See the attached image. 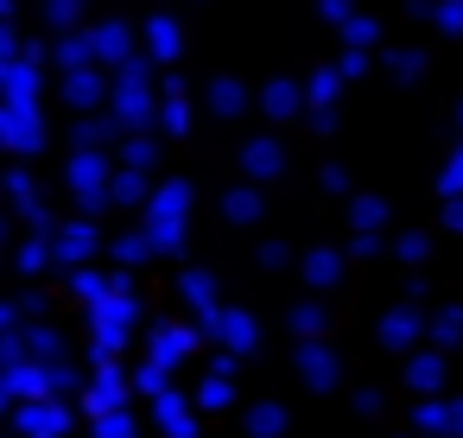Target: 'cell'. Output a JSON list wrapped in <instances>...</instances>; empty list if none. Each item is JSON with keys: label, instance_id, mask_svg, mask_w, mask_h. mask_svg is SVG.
Returning <instances> with one entry per match:
<instances>
[{"label": "cell", "instance_id": "1", "mask_svg": "<svg viewBox=\"0 0 463 438\" xmlns=\"http://www.w3.org/2000/svg\"><path fill=\"white\" fill-rule=\"evenodd\" d=\"M109 121L128 134H159V83H153V58L134 52L109 71Z\"/></svg>", "mask_w": 463, "mask_h": 438}, {"label": "cell", "instance_id": "2", "mask_svg": "<svg viewBox=\"0 0 463 438\" xmlns=\"http://www.w3.org/2000/svg\"><path fill=\"white\" fill-rule=\"evenodd\" d=\"M184 210H191V178H165V185H153V197H146V223H140V235H146L153 254H178V248H184Z\"/></svg>", "mask_w": 463, "mask_h": 438}, {"label": "cell", "instance_id": "3", "mask_svg": "<svg viewBox=\"0 0 463 438\" xmlns=\"http://www.w3.org/2000/svg\"><path fill=\"white\" fill-rule=\"evenodd\" d=\"M64 178H71V197L83 210V223L109 204V178H115V153L109 147H77L71 140V159H64Z\"/></svg>", "mask_w": 463, "mask_h": 438}, {"label": "cell", "instance_id": "4", "mask_svg": "<svg viewBox=\"0 0 463 438\" xmlns=\"http://www.w3.org/2000/svg\"><path fill=\"white\" fill-rule=\"evenodd\" d=\"M0 147H7L14 159H39L45 153V109L33 102H0Z\"/></svg>", "mask_w": 463, "mask_h": 438}, {"label": "cell", "instance_id": "5", "mask_svg": "<svg viewBox=\"0 0 463 438\" xmlns=\"http://www.w3.org/2000/svg\"><path fill=\"white\" fill-rule=\"evenodd\" d=\"M90 33V52H96V71H115L121 58H134L140 45H134V26L128 20H96V26H83Z\"/></svg>", "mask_w": 463, "mask_h": 438}, {"label": "cell", "instance_id": "6", "mask_svg": "<svg viewBox=\"0 0 463 438\" xmlns=\"http://www.w3.org/2000/svg\"><path fill=\"white\" fill-rule=\"evenodd\" d=\"M7 197H14V210L39 229V242H52V210H45V197H39V185H33V172H26V166H14V172H7Z\"/></svg>", "mask_w": 463, "mask_h": 438}, {"label": "cell", "instance_id": "7", "mask_svg": "<svg viewBox=\"0 0 463 438\" xmlns=\"http://www.w3.org/2000/svg\"><path fill=\"white\" fill-rule=\"evenodd\" d=\"M64 109L102 115V109H109V71H71V77H64Z\"/></svg>", "mask_w": 463, "mask_h": 438}, {"label": "cell", "instance_id": "8", "mask_svg": "<svg viewBox=\"0 0 463 438\" xmlns=\"http://www.w3.org/2000/svg\"><path fill=\"white\" fill-rule=\"evenodd\" d=\"M241 172H248V185H260V178H279V172H286V147H279L273 134H254V140L241 147Z\"/></svg>", "mask_w": 463, "mask_h": 438}, {"label": "cell", "instance_id": "9", "mask_svg": "<svg viewBox=\"0 0 463 438\" xmlns=\"http://www.w3.org/2000/svg\"><path fill=\"white\" fill-rule=\"evenodd\" d=\"M178 45H184L178 20L153 14V20H146V58H153V71H172V64H178Z\"/></svg>", "mask_w": 463, "mask_h": 438}, {"label": "cell", "instance_id": "10", "mask_svg": "<svg viewBox=\"0 0 463 438\" xmlns=\"http://www.w3.org/2000/svg\"><path fill=\"white\" fill-rule=\"evenodd\" d=\"M203 102L216 109V121H235V115H248V83L222 71V77H210V83H203Z\"/></svg>", "mask_w": 463, "mask_h": 438}, {"label": "cell", "instance_id": "11", "mask_svg": "<svg viewBox=\"0 0 463 438\" xmlns=\"http://www.w3.org/2000/svg\"><path fill=\"white\" fill-rule=\"evenodd\" d=\"M159 121H165V134H172V140H184V134H191V96H184L178 71H165V90H159Z\"/></svg>", "mask_w": 463, "mask_h": 438}, {"label": "cell", "instance_id": "12", "mask_svg": "<svg viewBox=\"0 0 463 438\" xmlns=\"http://www.w3.org/2000/svg\"><path fill=\"white\" fill-rule=\"evenodd\" d=\"M260 109H267V121H292V115H305V90H298L292 77H267Z\"/></svg>", "mask_w": 463, "mask_h": 438}, {"label": "cell", "instance_id": "13", "mask_svg": "<svg viewBox=\"0 0 463 438\" xmlns=\"http://www.w3.org/2000/svg\"><path fill=\"white\" fill-rule=\"evenodd\" d=\"M45 248H52L58 261H90V254H96V223H83V216H77V223L52 229V242H45Z\"/></svg>", "mask_w": 463, "mask_h": 438}, {"label": "cell", "instance_id": "14", "mask_svg": "<svg viewBox=\"0 0 463 438\" xmlns=\"http://www.w3.org/2000/svg\"><path fill=\"white\" fill-rule=\"evenodd\" d=\"M52 64H58V77H71V71H96V52H90V33H64V39L52 45Z\"/></svg>", "mask_w": 463, "mask_h": 438}, {"label": "cell", "instance_id": "15", "mask_svg": "<svg viewBox=\"0 0 463 438\" xmlns=\"http://www.w3.org/2000/svg\"><path fill=\"white\" fill-rule=\"evenodd\" d=\"M298 90H305V109H311V115H324V109H336V96H343V77H336L330 64H317V71H311Z\"/></svg>", "mask_w": 463, "mask_h": 438}, {"label": "cell", "instance_id": "16", "mask_svg": "<svg viewBox=\"0 0 463 438\" xmlns=\"http://www.w3.org/2000/svg\"><path fill=\"white\" fill-rule=\"evenodd\" d=\"M115 159H121V172H140V178H146V172L159 166V134H128V140L115 147Z\"/></svg>", "mask_w": 463, "mask_h": 438}, {"label": "cell", "instance_id": "17", "mask_svg": "<svg viewBox=\"0 0 463 438\" xmlns=\"http://www.w3.org/2000/svg\"><path fill=\"white\" fill-rule=\"evenodd\" d=\"M45 96V64H14V77H7V90H0V102H39Z\"/></svg>", "mask_w": 463, "mask_h": 438}, {"label": "cell", "instance_id": "18", "mask_svg": "<svg viewBox=\"0 0 463 438\" xmlns=\"http://www.w3.org/2000/svg\"><path fill=\"white\" fill-rule=\"evenodd\" d=\"M83 14H90V0H39V20L64 39V33H83Z\"/></svg>", "mask_w": 463, "mask_h": 438}, {"label": "cell", "instance_id": "19", "mask_svg": "<svg viewBox=\"0 0 463 438\" xmlns=\"http://www.w3.org/2000/svg\"><path fill=\"white\" fill-rule=\"evenodd\" d=\"M191 343H197V337H191L184 324H159V330H153V368H159V362L172 368V362H178V356H184Z\"/></svg>", "mask_w": 463, "mask_h": 438}, {"label": "cell", "instance_id": "20", "mask_svg": "<svg viewBox=\"0 0 463 438\" xmlns=\"http://www.w3.org/2000/svg\"><path fill=\"white\" fill-rule=\"evenodd\" d=\"M298 368H305L311 387H330V381H336V356H330L324 343H305V349H298Z\"/></svg>", "mask_w": 463, "mask_h": 438}, {"label": "cell", "instance_id": "21", "mask_svg": "<svg viewBox=\"0 0 463 438\" xmlns=\"http://www.w3.org/2000/svg\"><path fill=\"white\" fill-rule=\"evenodd\" d=\"M336 33H343V52H374V45H381V20H374V14H355V20L336 26Z\"/></svg>", "mask_w": 463, "mask_h": 438}, {"label": "cell", "instance_id": "22", "mask_svg": "<svg viewBox=\"0 0 463 438\" xmlns=\"http://www.w3.org/2000/svg\"><path fill=\"white\" fill-rule=\"evenodd\" d=\"M349 223H355V235H381V223H387V204L381 197H349Z\"/></svg>", "mask_w": 463, "mask_h": 438}, {"label": "cell", "instance_id": "23", "mask_svg": "<svg viewBox=\"0 0 463 438\" xmlns=\"http://www.w3.org/2000/svg\"><path fill=\"white\" fill-rule=\"evenodd\" d=\"M210 330H222V343L229 349H254V318L248 311H216V324Z\"/></svg>", "mask_w": 463, "mask_h": 438}, {"label": "cell", "instance_id": "24", "mask_svg": "<svg viewBox=\"0 0 463 438\" xmlns=\"http://www.w3.org/2000/svg\"><path fill=\"white\" fill-rule=\"evenodd\" d=\"M222 216H229V223H254V216H260V185H235V191L222 197Z\"/></svg>", "mask_w": 463, "mask_h": 438}, {"label": "cell", "instance_id": "25", "mask_svg": "<svg viewBox=\"0 0 463 438\" xmlns=\"http://www.w3.org/2000/svg\"><path fill=\"white\" fill-rule=\"evenodd\" d=\"M387 71H393V83L406 90V83H419V77H425V52H406V45H393V52H387Z\"/></svg>", "mask_w": 463, "mask_h": 438}, {"label": "cell", "instance_id": "26", "mask_svg": "<svg viewBox=\"0 0 463 438\" xmlns=\"http://www.w3.org/2000/svg\"><path fill=\"white\" fill-rule=\"evenodd\" d=\"M336 273H343V254H330V248H311L305 254V280L311 286H336Z\"/></svg>", "mask_w": 463, "mask_h": 438}, {"label": "cell", "instance_id": "27", "mask_svg": "<svg viewBox=\"0 0 463 438\" xmlns=\"http://www.w3.org/2000/svg\"><path fill=\"white\" fill-rule=\"evenodd\" d=\"M184 292H191V305H197V311L216 324V280H210L203 267H191V273H184Z\"/></svg>", "mask_w": 463, "mask_h": 438}, {"label": "cell", "instance_id": "28", "mask_svg": "<svg viewBox=\"0 0 463 438\" xmlns=\"http://www.w3.org/2000/svg\"><path fill=\"white\" fill-rule=\"evenodd\" d=\"M109 197H115V204H146L153 185H146L140 172H115V178H109Z\"/></svg>", "mask_w": 463, "mask_h": 438}, {"label": "cell", "instance_id": "29", "mask_svg": "<svg viewBox=\"0 0 463 438\" xmlns=\"http://www.w3.org/2000/svg\"><path fill=\"white\" fill-rule=\"evenodd\" d=\"M425 20L457 39V33H463V0H425Z\"/></svg>", "mask_w": 463, "mask_h": 438}, {"label": "cell", "instance_id": "30", "mask_svg": "<svg viewBox=\"0 0 463 438\" xmlns=\"http://www.w3.org/2000/svg\"><path fill=\"white\" fill-rule=\"evenodd\" d=\"M438 197H444V204L463 197V140L450 147V159H444V172H438Z\"/></svg>", "mask_w": 463, "mask_h": 438}, {"label": "cell", "instance_id": "31", "mask_svg": "<svg viewBox=\"0 0 463 438\" xmlns=\"http://www.w3.org/2000/svg\"><path fill=\"white\" fill-rule=\"evenodd\" d=\"M412 330H419V311H393V318L381 324V337H387L393 349H406V343H412Z\"/></svg>", "mask_w": 463, "mask_h": 438}, {"label": "cell", "instance_id": "32", "mask_svg": "<svg viewBox=\"0 0 463 438\" xmlns=\"http://www.w3.org/2000/svg\"><path fill=\"white\" fill-rule=\"evenodd\" d=\"M406 375H412V387H438L444 362H438V356H412V368H406Z\"/></svg>", "mask_w": 463, "mask_h": 438}, {"label": "cell", "instance_id": "33", "mask_svg": "<svg viewBox=\"0 0 463 438\" xmlns=\"http://www.w3.org/2000/svg\"><path fill=\"white\" fill-rule=\"evenodd\" d=\"M317 20L324 26H349L355 20V0H317Z\"/></svg>", "mask_w": 463, "mask_h": 438}, {"label": "cell", "instance_id": "34", "mask_svg": "<svg viewBox=\"0 0 463 438\" xmlns=\"http://www.w3.org/2000/svg\"><path fill=\"white\" fill-rule=\"evenodd\" d=\"M330 71H336L343 83H355V77L368 71V52H336V64H330Z\"/></svg>", "mask_w": 463, "mask_h": 438}, {"label": "cell", "instance_id": "35", "mask_svg": "<svg viewBox=\"0 0 463 438\" xmlns=\"http://www.w3.org/2000/svg\"><path fill=\"white\" fill-rule=\"evenodd\" d=\"M146 254H153V248H146V235H140V229L115 242V261H128V267H134V261H146Z\"/></svg>", "mask_w": 463, "mask_h": 438}, {"label": "cell", "instance_id": "36", "mask_svg": "<svg viewBox=\"0 0 463 438\" xmlns=\"http://www.w3.org/2000/svg\"><path fill=\"white\" fill-rule=\"evenodd\" d=\"M393 254H400L406 267H419V261H425V235H419V229H406V235L393 242Z\"/></svg>", "mask_w": 463, "mask_h": 438}, {"label": "cell", "instance_id": "37", "mask_svg": "<svg viewBox=\"0 0 463 438\" xmlns=\"http://www.w3.org/2000/svg\"><path fill=\"white\" fill-rule=\"evenodd\" d=\"M45 261H52V248H45V242H26V248H20V261H14V267H20V273H39V267H45Z\"/></svg>", "mask_w": 463, "mask_h": 438}, {"label": "cell", "instance_id": "38", "mask_svg": "<svg viewBox=\"0 0 463 438\" xmlns=\"http://www.w3.org/2000/svg\"><path fill=\"white\" fill-rule=\"evenodd\" d=\"M102 292H109V280H102V273H77V299H83V305H96Z\"/></svg>", "mask_w": 463, "mask_h": 438}, {"label": "cell", "instance_id": "39", "mask_svg": "<svg viewBox=\"0 0 463 438\" xmlns=\"http://www.w3.org/2000/svg\"><path fill=\"white\" fill-rule=\"evenodd\" d=\"M292 330H298V337L324 330V311H317V305H298V311H292Z\"/></svg>", "mask_w": 463, "mask_h": 438}, {"label": "cell", "instance_id": "40", "mask_svg": "<svg viewBox=\"0 0 463 438\" xmlns=\"http://www.w3.org/2000/svg\"><path fill=\"white\" fill-rule=\"evenodd\" d=\"M20 58V33H14V20H0V64H14Z\"/></svg>", "mask_w": 463, "mask_h": 438}, {"label": "cell", "instance_id": "41", "mask_svg": "<svg viewBox=\"0 0 463 438\" xmlns=\"http://www.w3.org/2000/svg\"><path fill=\"white\" fill-rule=\"evenodd\" d=\"M324 191H330V197H349V172L330 166V172H324Z\"/></svg>", "mask_w": 463, "mask_h": 438}, {"label": "cell", "instance_id": "42", "mask_svg": "<svg viewBox=\"0 0 463 438\" xmlns=\"http://www.w3.org/2000/svg\"><path fill=\"white\" fill-rule=\"evenodd\" d=\"M222 400H229V381L210 375V381H203V406H222Z\"/></svg>", "mask_w": 463, "mask_h": 438}, {"label": "cell", "instance_id": "43", "mask_svg": "<svg viewBox=\"0 0 463 438\" xmlns=\"http://www.w3.org/2000/svg\"><path fill=\"white\" fill-rule=\"evenodd\" d=\"M286 261H292L286 242H267V248H260V267H286Z\"/></svg>", "mask_w": 463, "mask_h": 438}, {"label": "cell", "instance_id": "44", "mask_svg": "<svg viewBox=\"0 0 463 438\" xmlns=\"http://www.w3.org/2000/svg\"><path fill=\"white\" fill-rule=\"evenodd\" d=\"M254 432H279V406H254Z\"/></svg>", "mask_w": 463, "mask_h": 438}, {"label": "cell", "instance_id": "45", "mask_svg": "<svg viewBox=\"0 0 463 438\" xmlns=\"http://www.w3.org/2000/svg\"><path fill=\"white\" fill-rule=\"evenodd\" d=\"M444 223H450V229H463V197H450V204H444Z\"/></svg>", "mask_w": 463, "mask_h": 438}, {"label": "cell", "instance_id": "46", "mask_svg": "<svg viewBox=\"0 0 463 438\" xmlns=\"http://www.w3.org/2000/svg\"><path fill=\"white\" fill-rule=\"evenodd\" d=\"M7 324H14V305H0V337H7Z\"/></svg>", "mask_w": 463, "mask_h": 438}, {"label": "cell", "instance_id": "47", "mask_svg": "<svg viewBox=\"0 0 463 438\" xmlns=\"http://www.w3.org/2000/svg\"><path fill=\"white\" fill-rule=\"evenodd\" d=\"M0 20H14V0H0Z\"/></svg>", "mask_w": 463, "mask_h": 438}, {"label": "cell", "instance_id": "48", "mask_svg": "<svg viewBox=\"0 0 463 438\" xmlns=\"http://www.w3.org/2000/svg\"><path fill=\"white\" fill-rule=\"evenodd\" d=\"M457 128H463V102H457Z\"/></svg>", "mask_w": 463, "mask_h": 438}, {"label": "cell", "instance_id": "49", "mask_svg": "<svg viewBox=\"0 0 463 438\" xmlns=\"http://www.w3.org/2000/svg\"><path fill=\"white\" fill-rule=\"evenodd\" d=\"M0 235H7V223H0Z\"/></svg>", "mask_w": 463, "mask_h": 438}]
</instances>
